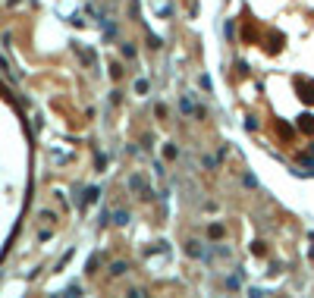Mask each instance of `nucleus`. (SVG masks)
<instances>
[{
  "label": "nucleus",
  "instance_id": "f257e3e1",
  "mask_svg": "<svg viewBox=\"0 0 314 298\" xmlns=\"http://www.w3.org/2000/svg\"><path fill=\"white\" fill-rule=\"evenodd\" d=\"M211 235L214 239H223V226H211Z\"/></svg>",
  "mask_w": 314,
  "mask_h": 298
}]
</instances>
